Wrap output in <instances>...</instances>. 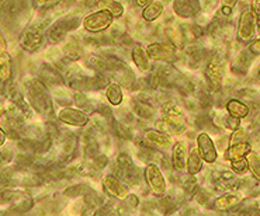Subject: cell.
<instances>
[{"label": "cell", "instance_id": "3957f363", "mask_svg": "<svg viewBox=\"0 0 260 216\" xmlns=\"http://www.w3.org/2000/svg\"><path fill=\"white\" fill-rule=\"evenodd\" d=\"M256 31V17L252 10H245L241 14L238 24V40L241 42L250 41Z\"/></svg>", "mask_w": 260, "mask_h": 216}, {"label": "cell", "instance_id": "b9f144b4", "mask_svg": "<svg viewBox=\"0 0 260 216\" xmlns=\"http://www.w3.org/2000/svg\"><path fill=\"white\" fill-rule=\"evenodd\" d=\"M5 142H6V133H5V131L0 128V146L5 143Z\"/></svg>", "mask_w": 260, "mask_h": 216}, {"label": "cell", "instance_id": "cb8c5ba5", "mask_svg": "<svg viewBox=\"0 0 260 216\" xmlns=\"http://www.w3.org/2000/svg\"><path fill=\"white\" fill-rule=\"evenodd\" d=\"M45 80V83L52 84V86H56V84L62 83V79L59 76V73L56 72L55 69L49 66H44L43 67V75H41Z\"/></svg>", "mask_w": 260, "mask_h": 216}, {"label": "cell", "instance_id": "f6af8a7d", "mask_svg": "<svg viewBox=\"0 0 260 216\" xmlns=\"http://www.w3.org/2000/svg\"><path fill=\"white\" fill-rule=\"evenodd\" d=\"M2 110H3V105H2V101H0V115H2Z\"/></svg>", "mask_w": 260, "mask_h": 216}, {"label": "cell", "instance_id": "f1b7e54d", "mask_svg": "<svg viewBox=\"0 0 260 216\" xmlns=\"http://www.w3.org/2000/svg\"><path fill=\"white\" fill-rule=\"evenodd\" d=\"M182 187L187 195H193L194 192L199 190V188H197V187H199L197 186V180H196L194 175H188V177H186V178L183 180Z\"/></svg>", "mask_w": 260, "mask_h": 216}, {"label": "cell", "instance_id": "7c38bea8", "mask_svg": "<svg viewBox=\"0 0 260 216\" xmlns=\"http://www.w3.org/2000/svg\"><path fill=\"white\" fill-rule=\"evenodd\" d=\"M187 145L186 142H177L173 148V167L177 171H183L187 164Z\"/></svg>", "mask_w": 260, "mask_h": 216}, {"label": "cell", "instance_id": "9a60e30c", "mask_svg": "<svg viewBox=\"0 0 260 216\" xmlns=\"http://www.w3.org/2000/svg\"><path fill=\"white\" fill-rule=\"evenodd\" d=\"M250 145L249 143H238V145H231L230 148L225 152V159L231 160V162H235V160H241L245 159L246 155L250 152Z\"/></svg>", "mask_w": 260, "mask_h": 216}, {"label": "cell", "instance_id": "4dcf8cb0", "mask_svg": "<svg viewBox=\"0 0 260 216\" xmlns=\"http://www.w3.org/2000/svg\"><path fill=\"white\" fill-rule=\"evenodd\" d=\"M231 167L232 171L236 174H245L248 171V163L246 159H241V160H235V162H231Z\"/></svg>", "mask_w": 260, "mask_h": 216}, {"label": "cell", "instance_id": "277c9868", "mask_svg": "<svg viewBox=\"0 0 260 216\" xmlns=\"http://www.w3.org/2000/svg\"><path fill=\"white\" fill-rule=\"evenodd\" d=\"M157 126L160 128V131L175 133V135H179V133L184 132V129H186L184 120H183V117L180 115V113H179L177 110H170L164 120L157 124Z\"/></svg>", "mask_w": 260, "mask_h": 216}, {"label": "cell", "instance_id": "5bb4252c", "mask_svg": "<svg viewBox=\"0 0 260 216\" xmlns=\"http://www.w3.org/2000/svg\"><path fill=\"white\" fill-rule=\"evenodd\" d=\"M242 201L241 195L239 194H235V192H228V194H224L222 197L215 199L214 202V206L217 210H228L231 208H234L236 205L239 204Z\"/></svg>", "mask_w": 260, "mask_h": 216}, {"label": "cell", "instance_id": "e575fe53", "mask_svg": "<svg viewBox=\"0 0 260 216\" xmlns=\"http://www.w3.org/2000/svg\"><path fill=\"white\" fill-rule=\"evenodd\" d=\"M107 156H104V155H97L94 159H93V164H91V167H94L96 170H102V168L106 167V164H107Z\"/></svg>", "mask_w": 260, "mask_h": 216}, {"label": "cell", "instance_id": "ac0fdd59", "mask_svg": "<svg viewBox=\"0 0 260 216\" xmlns=\"http://www.w3.org/2000/svg\"><path fill=\"white\" fill-rule=\"evenodd\" d=\"M253 59V55L249 51H242L241 54L236 56L235 62L232 63V72L238 73V75H245L248 72L249 65Z\"/></svg>", "mask_w": 260, "mask_h": 216}, {"label": "cell", "instance_id": "5b68a950", "mask_svg": "<svg viewBox=\"0 0 260 216\" xmlns=\"http://www.w3.org/2000/svg\"><path fill=\"white\" fill-rule=\"evenodd\" d=\"M145 180L148 183V186L152 191L160 195L166 191V181L165 177L160 171V168L157 167L156 164H148V167L145 170Z\"/></svg>", "mask_w": 260, "mask_h": 216}, {"label": "cell", "instance_id": "7402d4cb", "mask_svg": "<svg viewBox=\"0 0 260 216\" xmlns=\"http://www.w3.org/2000/svg\"><path fill=\"white\" fill-rule=\"evenodd\" d=\"M12 75V60L6 52L0 54V80H9Z\"/></svg>", "mask_w": 260, "mask_h": 216}, {"label": "cell", "instance_id": "8d00e7d4", "mask_svg": "<svg viewBox=\"0 0 260 216\" xmlns=\"http://www.w3.org/2000/svg\"><path fill=\"white\" fill-rule=\"evenodd\" d=\"M249 52L253 55H260V40H256L250 45H249Z\"/></svg>", "mask_w": 260, "mask_h": 216}, {"label": "cell", "instance_id": "603a6c76", "mask_svg": "<svg viewBox=\"0 0 260 216\" xmlns=\"http://www.w3.org/2000/svg\"><path fill=\"white\" fill-rule=\"evenodd\" d=\"M107 100H109L113 105H118L122 102V91L120 84L110 83L109 89H107Z\"/></svg>", "mask_w": 260, "mask_h": 216}, {"label": "cell", "instance_id": "ab89813d", "mask_svg": "<svg viewBox=\"0 0 260 216\" xmlns=\"http://www.w3.org/2000/svg\"><path fill=\"white\" fill-rule=\"evenodd\" d=\"M208 197H210V195H208L204 190H201V191H199V194H197V201H199L200 204H206L207 201L210 199Z\"/></svg>", "mask_w": 260, "mask_h": 216}, {"label": "cell", "instance_id": "52a82bcc", "mask_svg": "<svg viewBox=\"0 0 260 216\" xmlns=\"http://www.w3.org/2000/svg\"><path fill=\"white\" fill-rule=\"evenodd\" d=\"M58 118L73 126H83L89 122V115L82 110H75V108H62L58 114Z\"/></svg>", "mask_w": 260, "mask_h": 216}, {"label": "cell", "instance_id": "83f0119b", "mask_svg": "<svg viewBox=\"0 0 260 216\" xmlns=\"http://www.w3.org/2000/svg\"><path fill=\"white\" fill-rule=\"evenodd\" d=\"M100 5L102 6H107L104 10H107L113 17H121L122 13H124V7L120 3H117V2H103Z\"/></svg>", "mask_w": 260, "mask_h": 216}, {"label": "cell", "instance_id": "8fae6325", "mask_svg": "<svg viewBox=\"0 0 260 216\" xmlns=\"http://www.w3.org/2000/svg\"><path fill=\"white\" fill-rule=\"evenodd\" d=\"M79 21L76 18H67V20H61L49 30V38L52 41H61L63 37L67 35L68 31L75 30L78 27Z\"/></svg>", "mask_w": 260, "mask_h": 216}, {"label": "cell", "instance_id": "4316f807", "mask_svg": "<svg viewBox=\"0 0 260 216\" xmlns=\"http://www.w3.org/2000/svg\"><path fill=\"white\" fill-rule=\"evenodd\" d=\"M24 44L27 48H37V47L41 44V34L37 30L27 32V34H25Z\"/></svg>", "mask_w": 260, "mask_h": 216}, {"label": "cell", "instance_id": "e0dca14e", "mask_svg": "<svg viewBox=\"0 0 260 216\" xmlns=\"http://www.w3.org/2000/svg\"><path fill=\"white\" fill-rule=\"evenodd\" d=\"M173 6L176 14L183 18L193 17L199 12V2H175Z\"/></svg>", "mask_w": 260, "mask_h": 216}, {"label": "cell", "instance_id": "d6986e66", "mask_svg": "<svg viewBox=\"0 0 260 216\" xmlns=\"http://www.w3.org/2000/svg\"><path fill=\"white\" fill-rule=\"evenodd\" d=\"M186 167H187V171L190 173V175H196L197 173L201 171V168H203V159L200 156L197 148L191 149V152L188 153Z\"/></svg>", "mask_w": 260, "mask_h": 216}, {"label": "cell", "instance_id": "74e56055", "mask_svg": "<svg viewBox=\"0 0 260 216\" xmlns=\"http://www.w3.org/2000/svg\"><path fill=\"white\" fill-rule=\"evenodd\" d=\"M125 202H127L129 208H135L139 202L138 197H137V195H129V194H128V197L125 198Z\"/></svg>", "mask_w": 260, "mask_h": 216}, {"label": "cell", "instance_id": "8992f818", "mask_svg": "<svg viewBox=\"0 0 260 216\" xmlns=\"http://www.w3.org/2000/svg\"><path fill=\"white\" fill-rule=\"evenodd\" d=\"M197 150L201 159L207 163H214L217 160L218 153L212 139L207 133H200L197 136Z\"/></svg>", "mask_w": 260, "mask_h": 216}, {"label": "cell", "instance_id": "2e32d148", "mask_svg": "<svg viewBox=\"0 0 260 216\" xmlns=\"http://www.w3.org/2000/svg\"><path fill=\"white\" fill-rule=\"evenodd\" d=\"M226 111H228L230 117L236 118V120H242L249 115V107L239 100H230L226 102Z\"/></svg>", "mask_w": 260, "mask_h": 216}, {"label": "cell", "instance_id": "d4e9b609", "mask_svg": "<svg viewBox=\"0 0 260 216\" xmlns=\"http://www.w3.org/2000/svg\"><path fill=\"white\" fill-rule=\"evenodd\" d=\"M249 140V133L246 129L243 128H238L235 129L230 138V146L231 145H238V143H248Z\"/></svg>", "mask_w": 260, "mask_h": 216}, {"label": "cell", "instance_id": "d6a6232c", "mask_svg": "<svg viewBox=\"0 0 260 216\" xmlns=\"http://www.w3.org/2000/svg\"><path fill=\"white\" fill-rule=\"evenodd\" d=\"M89 63H90V66L93 67V69H96L99 72L109 69V62L100 59V58H97V56H91L90 59H89Z\"/></svg>", "mask_w": 260, "mask_h": 216}, {"label": "cell", "instance_id": "d590c367", "mask_svg": "<svg viewBox=\"0 0 260 216\" xmlns=\"http://www.w3.org/2000/svg\"><path fill=\"white\" fill-rule=\"evenodd\" d=\"M225 128H228L231 131H235L239 128V120H236V118H232V117H226L224 121Z\"/></svg>", "mask_w": 260, "mask_h": 216}, {"label": "cell", "instance_id": "7a4b0ae2", "mask_svg": "<svg viewBox=\"0 0 260 216\" xmlns=\"http://www.w3.org/2000/svg\"><path fill=\"white\" fill-rule=\"evenodd\" d=\"M225 67L224 60L222 58L217 55L211 59V62L208 63V66L206 69V78L208 82V86L211 87L212 90H219L221 84H222V79H224Z\"/></svg>", "mask_w": 260, "mask_h": 216}, {"label": "cell", "instance_id": "f35d334b", "mask_svg": "<svg viewBox=\"0 0 260 216\" xmlns=\"http://www.w3.org/2000/svg\"><path fill=\"white\" fill-rule=\"evenodd\" d=\"M241 96H243V98H246V100H253L257 97V93L254 90H243L239 93Z\"/></svg>", "mask_w": 260, "mask_h": 216}, {"label": "cell", "instance_id": "44dd1931", "mask_svg": "<svg viewBox=\"0 0 260 216\" xmlns=\"http://www.w3.org/2000/svg\"><path fill=\"white\" fill-rule=\"evenodd\" d=\"M246 163H248V168L256 180L260 181V155L256 153L254 150H250L246 155Z\"/></svg>", "mask_w": 260, "mask_h": 216}, {"label": "cell", "instance_id": "ee69618b", "mask_svg": "<svg viewBox=\"0 0 260 216\" xmlns=\"http://www.w3.org/2000/svg\"><path fill=\"white\" fill-rule=\"evenodd\" d=\"M5 47V44H3V41H2V37H0V48H3Z\"/></svg>", "mask_w": 260, "mask_h": 216}, {"label": "cell", "instance_id": "484cf974", "mask_svg": "<svg viewBox=\"0 0 260 216\" xmlns=\"http://www.w3.org/2000/svg\"><path fill=\"white\" fill-rule=\"evenodd\" d=\"M117 166H118V168L121 171H129V170L135 168L133 159L128 156L127 153H120L118 155V157H117Z\"/></svg>", "mask_w": 260, "mask_h": 216}, {"label": "cell", "instance_id": "9c48e42d", "mask_svg": "<svg viewBox=\"0 0 260 216\" xmlns=\"http://www.w3.org/2000/svg\"><path fill=\"white\" fill-rule=\"evenodd\" d=\"M103 184L106 187V190L113 194L115 198L125 199L128 197V187L121 183L120 178H117L114 174L106 175L103 178Z\"/></svg>", "mask_w": 260, "mask_h": 216}, {"label": "cell", "instance_id": "30bf717a", "mask_svg": "<svg viewBox=\"0 0 260 216\" xmlns=\"http://www.w3.org/2000/svg\"><path fill=\"white\" fill-rule=\"evenodd\" d=\"M146 54L152 59L169 62L175 56V49L169 44H151L146 49Z\"/></svg>", "mask_w": 260, "mask_h": 216}, {"label": "cell", "instance_id": "1f68e13d", "mask_svg": "<svg viewBox=\"0 0 260 216\" xmlns=\"http://www.w3.org/2000/svg\"><path fill=\"white\" fill-rule=\"evenodd\" d=\"M134 110L137 111V114L139 117H142V118H151L152 114H153V111H152V108L149 105H146V104H142V102H137V105L134 107Z\"/></svg>", "mask_w": 260, "mask_h": 216}, {"label": "cell", "instance_id": "7bdbcfd3", "mask_svg": "<svg viewBox=\"0 0 260 216\" xmlns=\"http://www.w3.org/2000/svg\"><path fill=\"white\" fill-rule=\"evenodd\" d=\"M137 5H138V6H148L149 2H137Z\"/></svg>", "mask_w": 260, "mask_h": 216}, {"label": "cell", "instance_id": "6da1fadb", "mask_svg": "<svg viewBox=\"0 0 260 216\" xmlns=\"http://www.w3.org/2000/svg\"><path fill=\"white\" fill-rule=\"evenodd\" d=\"M113 24V16L107 10L91 13L83 20V27L89 32H100L109 28Z\"/></svg>", "mask_w": 260, "mask_h": 216}, {"label": "cell", "instance_id": "ffe728a7", "mask_svg": "<svg viewBox=\"0 0 260 216\" xmlns=\"http://www.w3.org/2000/svg\"><path fill=\"white\" fill-rule=\"evenodd\" d=\"M162 12H164V5L160 2H157V0L149 2V5L142 12V17L145 21H153L162 14Z\"/></svg>", "mask_w": 260, "mask_h": 216}, {"label": "cell", "instance_id": "836d02e7", "mask_svg": "<svg viewBox=\"0 0 260 216\" xmlns=\"http://www.w3.org/2000/svg\"><path fill=\"white\" fill-rule=\"evenodd\" d=\"M75 101L79 105V108H85V110H91V102L87 100V97L83 96V94H76L75 96Z\"/></svg>", "mask_w": 260, "mask_h": 216}, {"label": "cell", "instance_id": "4fadbf2b", "mask_svg": "<svg viewBox=\"0 0 260 216\" xmlns=\"http://www.w3.org/2000/svg\"><path fill=\"white\" fill-rule=\"evenodd\" d=\"M133 59L135 62V65L142 73H146L148 70H151V60L149 56L146 54V51L141 45H135L133 49Z\"/></svg>", "mask_w": 260, "mask_h": 216}, {"label": "cell", "instance_id": "60d3db41", "mask_svg": "<svg viewBox=\"0 0 260 216\" xmlns=\"http://www.w3.org/2000/svg\"><path fill=\"white\" fill-rule=\"evenodd\" d=\"M252 13L254 14L256 20H259V23H260V2H254L253 9H252Z\"/></svg>", "mask_w": 260, "mask_h": 216}, {"label": "cell", "instance_id": "f546056e", "mask_svg": "<svg viewBox=\"0 0 260 216\" xmlns=\"http://www.w3.org/2000/svg\"><path fill=\"white\" fill-rule=\"evenodd\" d=\"M86 187L85 186H72L69 187L68 190H65V197H68V198H78L79 195H83V194H86Z\"/></svg>", "mask_w": 260, "mask_h": 216}, {"label": "cell", "instance_id": "ba28073f", "mask_svg": "<svg viewBox=\"0 0 260 216\" xmlns=\"http://www.w3.org/2000/svg\"><path fill=\"white\" fill-rule=\"evenodd\" d=\"M144 139H145V148H151V149H168L172 146V138L169 135H166L164 132H159V131H153V129H149L146 131L145 135H144Z\"/></svg>", "mask_w": 260, "mask_h": 216}]
</instances>
